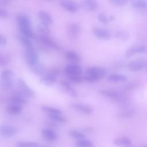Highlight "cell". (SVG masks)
Segmentation results:
<instances>
[{
    "mask_svg": "<svg viewBox=\"0 0 147 147\" xmlns=\"http://www.w3.org/2000/svg\"><path fill=\"white\" fill-rule=\"evenodd\" d=\"M17 22L21 35L30 40L35 38L36 35L33 32L30 18L25 14H19L17 17Z\"/></svg>",
    "mask_w": 147,
    "mask_h": 147,
    "instance_id": "obj_1",
    "label": "cell"
},
{
    "mask_svg": "<svg viewBox=\"0 0 147 147\" xmlns=\"http://www.w3.org/2000/svg\"><path fill=\"white\" fill-rule=\"evenodd\" d=\"M107 75L106 69L100 67H91L86 70L83 76L84 81L87 82H95L104 78Z\"/></svg>",
    "mask_w": 147,
    "mask_h": 147,
    "instance_id": "obj_2",
    "label": "cell"
},
{
    "mask_svg": "<svg viewBox=\"0 0 147 147\" xmlns=\"http://www.w3.org/2000/svg\"><path fill=\"white\" fill-rule=\"evenodd\" d=\"M99 93L104 97L115 103L122 105L127 102L126 98L121 93L111 89H103L99 91Z\"/></svg>",
    "mask_w": 147,
    "mask_h": 147,
    "instance_id": "obj_3",
    "label": "cell"
},
{
    "mask_svg": "<svg viewBox=\"0 0 147 147\" xmlns=\"http://www.w3.org/2000/svg\"><path fill=\"white\" fill-rule=\"evenodd\" d=\"M1 87L5 91L11 90L13 85L14 74L12 71L8 69H5L1 72Z\"/></svg>",
    "mask_w": 147,
    "mask_h": 147,
    "instance_id": "obj_4",
    "label": "cell"
},
{
    "mask_svg": "<svg viewBox=\"0 0 147 147\" xmlns=\"http://www.w3.org/2000/svg\"><path fill=\"white\" fill-rule=\"evenodd\" d=\"M25 54L26 61L29 67L33 66L39 63V56L36 50L33 47L30 45L25 48Z\"/></svg>",
    "mask_w": 147,
    "mask_h": 147,
    "instance_id": "obj_5",
    "label": "cell"
},
{
    "mask_svg": "<svg viewBox=\"0 0 147 147\" xmlns=\"http://www.w3.org/2000/svg\"><path fill=\"white\" fill-rule=\"evenodd\" d=\"M35 38L38 41V42L44 47L49 49H53L55 50H60V45L51 37L48 35H42L38 34L36 36Z\"/></svg>",
    "mask_w": 147,
    "mask_h": 147,
    "instance_id": "obj_6",
    "label": "cell"
},
{
    "mask_svg": "<svg viewBox=\"0 0 147 147\" xmlns=\"http://www.w3.org/2000/svg\"><path fill=\"white\" fill-rule=\"evenodd\" d=\"M16 85L17 87V90L27 98H33L35 97L36 93L31 88L23 79H18Z\"/></svg>",
    "mask_w": 147,
    "mask_h": 147,
    "instance_id": "obj_7",
    "label": "cell"
},
{
    "mask_svg": "<svg viewBox=\"0 0 147 147\" xmlns=\"http://www.w3.org/2000/svg\"><path fill=\"white\" fill-rule=\"evenodd\" d=\"M146 65L147 59L140 58L130 61L127 64V68L130 71H137L142 69Z\"/></svg>",
    "mask_w": 147,
    "mask_h": 147,
    "instance_id": "obj_8",
    "label": "cell"
},
{
    "mask_svg": "<svg viewBox=\"0 0 147 147\" xmlns=\"http://www.w3.org/2000/svg\"><path fill=\"white\" fill-rule=\"evenodd\" d=\"M80 30L79 24L75 22L69 24L67 28V36L71 40H76L80 35Z\"/></svg>",
    "mask_w": 147,
    "mask_h": 147,
    "instance_id": "obj_9",
    "label": "cell"
},
{
    "mask_svg": "<svg viewBox=\"0 0 147 147\" xmlns=\"http://www.w3.org/2000/svg\"><path fill=\"white\" fill-rule=\"evenodd\" d=\"M17 132V129L16 127L9 125L3 124L0 127L1 136L4 138H10L14 136Z\"/></svg>",
    "mask_w": 147,
    "mask_h": 147,
    "instance_id": "obj_10",
    "label": "cell"
},
{
    "mask_svg": "<svg viewBox=\"0 0 147 147\" xmlns=\"http://www.w3.org/2000/svg\"><path fill=\"white\" fill-rule=\"evenodd\" d=\"M71 107L75 110L84 114L90 115L93 113V109L91 106L88 105L79 103V102H75L71 103Z\"/></svg>",
    "mask_w": 147,
    "mask_h": 147,
    "instance_id": "obj_11",
    "label": "cell"
},
{
    "mask_svg": "<svg viewBox=\"0 0 147 147\" xmlns=\"http://www.w3.org/2000/svg\"><path fill=\"white\" fill-rule=\"evenodd\" d=\"M136 53H147V47L144 45H138L130 47L126 50L125 56L126 57H130Z\"/></svg>",
    "mask_w": 147,
    "mask_h": 147,
    "instance_id": "obj_12",
    "label": "cell"
},
{
    "mask_svg": "<svg viewBox=\"0 0 147 147\" xmlns=\"http://www.w3.org/2000/svg\"><path fill=\"white\" fill-rule=\"evenodd\" d=\"M58 72L55 70L51 71L44 75L41 79V82L45 85L52 86L55 84L57 80Z\"/></svg>",
    "mask_w": 147,
    "mask_h": 147,
    "instance_id": "obj_13",
    "label": "cell"
},
{
    "mask_svg": "<svg viewBox=\"0 0 147 147\" xmlns=\"http://www.w3.org/2000/svg\"><path fill=\"white\" fill-rule=\"evenodd\" d=\"M92 32L94 36L100 40H108L111 38L112 36L109 30L99 27L94 28L92 30Z\"/></svg>",
    "mask_w": 147,
    "mask_h": 147,
    "instance_id": "obj_14",
    "label": "cell"
},
{
    "mask_svg": "<svg viewBox=\"0 0 147 147\" xmlns=\"http://www.w3.org/2000/svg\"><path fill=\"white\" fill-rule=\"evenodd\" d=\"M9 101L10 102L20 104L23 106L28 103V98L18 90H16L13 92L11 96L9 98Z\"/></svg>",
    "mask_w": 147,
    "mask_h": 147,
    "instance_id": "obj_15",
    "label": "cell"
},
{
    "mask_svg": "<svg viewBox=\"0 0 147 147\" xmlns=\"http://www.w3.org/2000/svg\"><path fill=\"white\" fill-rule=\"evenodd\" d=\"M64 72L67 76L82 75V68L79 64L72 63L65 66L64 68Z\"/></svg>",
    "mask_w": 147,
    "mask_h": 147,
    "instance_id": "obj_16",
    "label": "cell"
},
{
    "mask_svg": "<svg viewBox=\"0 0 147 147\" xmlns=\"http://www.w3.org/2000/svg\"><path fill=\"white\" fill-rule=\"evenodd\" d=\"M60 87L61 90L72 97H76L78 95L77 91L67 81L62 80L60 82Z\"/></svg>",
    "mask_w": 147,
    "mask_h": 147,
    "instance_id": "obj_17",
    "label": "cell"
},
{
    "mask_svg": "<svg viewBox=\"0 0 147 147\" xmlns=\"http://www.w3.org/2000/svg\"><path fill=\"white\" fill-rule=\"evenodd\" d=\"M41 134L42 137L47 141L52 142L57 138V134L56 131L52 128L46 127L42 130Z\"/></svg>",
    "mask_w": 147,
    "mask_h": 147,
    "instance_id": "obj_18",
    "label": "cell"
},
{
    "mask_svg": "<svg viewBox=\"0 0 147 147\" xmlns=\"http://www.w3.org/2000/svg\"><path fill=\"white\" fill-rule=\"evenodd\" d=\"M60 5L66 11L71 13L78 11L79 7V5L76 2L71 1H62L60 2Z\"/></svg>",
    "mask_w": 147,
    "mask_h": 147,
    "instance_id": "obj_19",
    "label": "cell"
},
{
    "mask_svg": "<svg viewBox=\"0 0 147 147\" xmlns=\"http://www.w3.org/2000/svg\"><path fill=\"white\" fill-rule=\"evenodd\" d=\"M121 109L118 112V116L121 118H127L131 116L134 112V109L127 102L121 105Z\"/></svg>",
    "mask_w": 147,
    "mask_h": 147,
    "instance_id": "obj_20",
    "label": "cell"
},
{
    "mask_svg": "<svg viewBox=\"0 0 147 147\" xmlns=\"http://www.w3.org/2000/svg\"><path fill=\"white\" fill-rule=\"evenodd\" d=\"M40 22L50 26L53 22V18L50 14L44 10H39L37 13Z\"/></svg>",
    "mask_w": 147,
    "mask_h": 147,
    "instance_id": "obj_21",
    "label": "cell"
},
{
    "mask_svg": "<svg viewBox=\"0 0 147 147\" xmlns=\"http://www.w3.org/2000/svg\"><path fill=\"white\" fill-rule=\"evenodd\" d=\"M80 6L88 11H95L98 7V3L94 0H84L80 2Z\"/></svg>",
    "mask_w": 147,
    "mask_h": 147,
    "instance_id": "obj_22",
    "label": "cell"
},
{
    "mask_svg": "<svg viewBox=\"0 0 147 147\" xmlns=\"http://www.w3.org/2000/svg\"><path fill=\"white\" fill-rule=\"evenodd\" d=\"M22 109V105L12 102H10L6 107L7 111L9 114L12 115H16L19 114L21 112Z\"/></svg>",
    "mask_w": 147,
    "mask_h": 147,
    "instance_id": "obj_23",
    "label": "cell"
},
{
    "mask_svg": "<svg viewBox=\"0 0 147 147\" xmlns=\"http://www.w3.org/2000/svg\"><path fill=\"white\" fill-rule=\"evenodd\" d=\"M65 58L73 64H76L81 61L80 55L74 51H68L65 53Z\"/></svg>",
    "mask_w": 147,
    "mask_h": 147,
    "instance_id": "obj_24",
    "label": "cell"
},
{
    "mask_svg": "<svg viewBox=\"0 0 147 147\" xmlns=\"http://www.w3.org/2000/svg\"><path fill=\"white\" fill-rule=\"evenodd\" d=\"M107 80L110 82L120 83V82H126L127 80V78L125 75L123 74H111L107 76Z\"/></svg>",
    "mask_w": 147,
    "mask_h": 147,
    "instance_id": "obj_25",
    "label": "cell"
},
{
    "mask_svg": "<svg viewBox=\"0 0 147 147\" xmlns=\"http://www.w3.org/2000/svg\"><path fill=\"white\" fill-rule=\"evenodd\" d=\"M29 68L32 72L38 76H43L47 73L45 67L42 64H41L40 63L29 67Z\"/></svg>",
    "mask_w": 147,
    "mask_h": 147,
    "instance_id": "obj_26",
    "label": "cell"
},
{
    "mask_svg": "<svg viewBox=\"0 0 147 147\" xmlns=\"http://www.w3.org/2000/svg\"><path fill=\"white\" fill-rule=\"evenodd\" d=\"M114 144L119 146H128L131 145V140L127 137H119L114 140Z\"/></svg>",
    "mask_w": 147,
    "mask_h": 147,
    "instance_id": "obj_27",
    "label": "cell"
},
{
    "mask_svg": "<svg viewBox=\"0 0 147 147\" xmlns=\"http://www.w3.org/2000/svg\"><path fill=\"white\" fill-rule=\"evenodd\" d=\"M131 5L134 9L145 10L147 7V1L144 0H133L131 1Z\"/></svg>",
    "mask_w": 147,
    "mask_h": 147,
    "instance_id": "obj_28",
    "label": "cell"
},
{
    "mask_svg": "<svg viewBox=\"0 0 147 147\" xmlns=\"http://www.w3.org/2000/svg\"><path fill=\"white\" fill-rule=\"evenodd\" d=\"M36 29L40 34L48 35L50 32L49 26L41 22L37 23L36 25Z\"/></svg>",
    "mask_w": 147,
    "mask_h": 147,
    "instance_id": "obj_29",
    "label": "cell"
},
{
    "mask_svg": "<svg viewBox=\"0 0 147 147\" xmlns=\"http://www.w3.org/2000/svg\"><path fill=\"white\" fill-rule=\"evenodd\" d=\"M114 36L121 41H127L130 38V34L128 32L122 30L115 31L114 33Z\"/></svg>",
    "mask_w": 147,
    "mask_h": 147,
    "instance_id": "obj_30",
    "label": "cell"
},
{
    "mask_svg": "<svg viewBox=\"0 0 147 147\" xmlns=\"http://www.w3.org/2000/svg\"><path fill=\"white\" fill-rule=\"evenodd\" d=\"M48 117L51 121L56 123H65L67 122V119L62 114H49Z\"/></svg>",
    "mask_w": 147,
    "mask_h": 147,
    "instance_id": "obj_31",
    "label": "cell"
},
{
    "mask_svg": "<svg viewBox=\"0 0 147 147\" xmlns=\"http://www.w3.org/2000/svg\"><path fill=\"white\" fill-rule=\"evenodd\" d=\"M43 111L46 112L48 114H62V111L57 108L48 106H44L41 107Z\"/></svg>",
    "mask_w": 147,
    "mask_h": 147,
    "instance_id": "obj_32",
    "label": "cell"
},
{
    "mask_svg": "<svg viewBox=\"0 0 147 147\" xmlns=\"http://www.w3.org/2000/svg\"><path fill=\"white\" fill-rule=\"evenodd\" d=\"M76 147H93V142L86 138L77 140L75 142Z\"/></svg>",
    "mask_w": 147,
    "mask_h": 147,
    "instance_id": "obj_33",
    "label": "cell"
},
{
    "mask_svg": "<svg viewBox=\"0 0 147 147\" xmlns=\"http://www.w3.org/2000/svg\"><path fill=\"white\" fill-rule=\"evenodd\" d=\"M98 21L104 25H107L109 23L110 21L114 20V17L112 16L108 17L106 13L103 12L99 13L98 15Z\"/></svg>",
    "mask_w": 147,
    "mask_h": 147,
    "instance_id": "obj_34",
    "label": "cell"
},
{
    "mask_svg": "<svg viewBox=\"0 0 147 147\" xmlns=\"http://www.w3.org/2000/svg\"><path fill=\"white\" fill-rule=\"evenodd\" d=\"M16 147H38V144L33 141H18L16 143Z\"/></svg>",
    "mask_w": 147,
    "mask_h": 147,
    "instance_id": "obj_35",
    "label": "cell"
},
{
    "mask_svg": "<svg viewBox=\"0 0 147 147\" xmlns=\"http://www.w3.org/2000/svg\"><path fill=\"white\" fill-rule=\"evenodd\" d=\"M69 134L72 138H74L75 139H76L77 140L86 138L85 134L83 132H82L80 131H79L78 130H70Z\"/></svg>",
    "mask_w": 147,
    "mask_h": 147,
    "instance_id": "obj_36",
    "label": "cell"
},
{
    "mask_svg": "<svg viewBox=\"0 0 147 147\" xmlns=\"http://www.w3.org/2000/svg\"><path fill=\"white\" fill-rule=\"evenodd\" d=\"M69 80L75 83H80L84 81L83 76L82 75H74L67 76Z\"/></svg>",
    "mask_w": 147,
    "mask_h": 147,
    "instance_id": "obj_37",
    "label": "cell"
},
{
    "mask_svg": "<svg viewBox=\"0 0 147 147\" xmlns=\"http://www.w3.org/2000/svg\"><path fill=\"white\" fill-rule=\"evenodd\" d=\"M20 40L22 44V45L24 46L25 48L26 47L32 45L31 40L26 37H25V36L20 35Z\"/></svg>",
    "mask_w": 147,
    "mask_h": 147,
    "instance_id": "obj_38",
    "label": "cell"
},
{
    "mask_svg": "<svg viewBox=\"0 0 147 147\" xmlns=\"http://www.w3.org/2000/svg\"><path fill=\"white\" fill-rule=\"evenodd\" d=\"M109 2L116 6H123L127 3V1L126 0H111Z\"/></svg>",
    "mask_w": 147,
    "mask_h": 147,
    "instance_id": "obj_39",
    "label": "cell"
},
{
    "mask_svg": "<svg viewBox=\"0 0 147 147\" xmlns=\"http://www.w3.org/2000/svg\"><path fill=\"white\" fill-rule=\"evenodd\" d=\"M9 61V59L8 56L5 54L0 55V65L1 67L5 66L8 64Z\"/></svg>",
    "mask_w": 147,
    "mask_h": 147,
    "instance_id": "obj_40",
    "label": "cell"
},
{
    "mask_svg": "<svg viewBox=\"0 0 147 147\" xmlns=\"http://www.w3.org/2000/svg\"><path fill=\"white\" fill-rule=\"evenodd\" d=\"M0 17L2 19H6L9 17L8 12L2 7H1L0 9Z\"/></svg>",
    "mask_w": 147,
    "mask_h": 147,
    "instance_id": "obj_41",
    "label": "cell"
},
{
    "mask_svg": "<svg viewBox=\"0 0 147 147\" xmlns=\"http://www.w3.org/2000/svg\"><path fill=\"white\" fill-rule=\"evenodd\" d=\"M7 42L6 37L3 34H0V45L1 47H4L6 45Z\"/></svg>",
    "mask_w": 147,
    "mask_h": 147,
    "instance_id": "obj_42",
    "label": "cell"
},
{
    "mask_svg": "<svg viewBox=\"0 0 147 147\" xmlns=\"http://www.w3.org/2000/svg\"><path fill=\"white\" fill-rule=\"evenodd\" d=\"M10 3V1L8 0H0V6L4 7L8 6Z\"/></svg>",
    "mask_w": 147,
    "mask_h": 147,
    "instance_id": "obj_43",
    "label": "cell"
},
{
    "mask_svg": "<svg viewBox=\"0 0 147 147\" xmlns=\"http://www.w3.org/2000/svg\"><path fill=\"white\" fill-rule=\"evenodd\" d=\"M84 131L87 133H89V132H91L92 131V129L91 127H87V128H86L84 129Z\"/></svg>",
    "mask_w": 147,
    "mask_h": 147,
    "instance_id": "obj_44",
    "label": "cell"
},
{
    "mask_svg": "<svg viewBox=\"0 0 147 147\" xmlns=\"http://www.w3.org/2000/svg\"><path fill=\"white\" fill-rule=\"evenodd\" d=\"M142 147H147V145H146V144H144V145L142 146Z\"/></svg>",
    "mask_w": 147,
    "mask_h": 147,
    "instance_id": "obj_45",
    "label": "cell"
},
{
    "mask_svg": "<svg viewBox=\"0 0 147 147\" xmlns=\"http://www.w3.org/2000/svg\"><path fill=\"white\" fill-rule=\"evenodd\" d=\"M126 147H136V146H131V145H130V146H126Z\"/></svg>",
    "mask_w": 147,
    "mask_h": 147,
    "instance_id": "obj_46",
    "label": "cell"
},
{
    "mask_svg": "<svg viewBox=\"0 0 147 147\" xmlns=\"http://www.w3.org/2000/svg\"><path fill=\"white\" fill-rule=\"evenodd\" d=\"M42 147H46V146H42Z\"/></svg>",
    "mask_w": 147,
    "mask_h": 147,
    "instance_id": "obj_47",
    "label": "cell"
}]
</instances>
